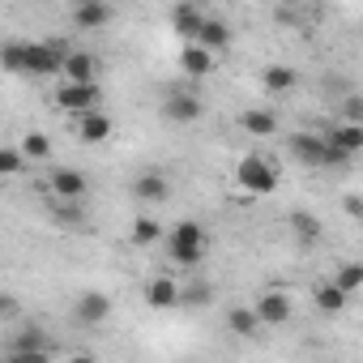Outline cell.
Listing matches in <instances>:
<instances>
[{
    "mask_svg": "<svg viewBox=\"0 0 363 363\" xmlns=\"http://www.w3.org/2000/svg\"><path fill=\"white\" fill-rule=\"evenodd\" d=\"M0 60H5V69L13 73H30V77H52L60 73V48L52 43H9L5 52H0Z\"/></svg>",
    "mask_w": 363,
    "mask_h": 363,
    "instance_id": "cell-1",
    "label": "cell"
},
{
    "mask_svg": "<svg viewBox=\"0 0 363 363\" xmlns=\"http://www.w3.org/2000/svg\"><path fill=\"white\" fill-rule=\"evenodd\" d=\"M167 252L175 265H197L201 252H206V231L201 223H175L171 235H167Z\"/></svg>",
    "mask_w": 363,
    "mask_h": 363,
    "instance_id": "cell-2",
    "label": "cell"
},
{
    "mask_svg": "<svg viewBox=\"0 0 363 363\" xmlns=\"http://www.w3.org/2000/svg\"><path fill=\"white\" fill-rule=\"evenodd\" d=\"M235 179H240L244 193H257V197H265V193L278 189V171H274V162L261 158V154H244L240 167H235Z\"/></svg>",
    "mask_w": 363,
    "mask_h": 363,
    "instance_id": "cell-3",
    "label": "cell"
},
{
    "mask_svg": "<svg viewBox=\"0 0 363 363\" xmlns=\"http://www.w3.org/2000/svg\"><path fill=\"white\" fill-rule=\"evenodd\" d=\"M56 107L82 116V111L99 107V86H94V82H65V86L56 90Z\"/></svg>",
    "mask_w": 363,
    "mask_h": 363,
    "instance_id": "cell-4",
    "label": "cell"
},
{
    "mask_svg": "<svg viewBox=\"0 0 363 363\" xmlns=\"http://www.w3.org/2000/svg\"><path fill=\"white\" fill-rule=\"evenodd\" d=\"M252 312H257L261 325H286V320H291V299H286L282 291H265Z\"/></svg>",
    "mask_w": 363,
    "mask_h": 363,
    "instance_id": "cell-5",
    "label": "cell"
},
{
    "mask_svg": "<svg viewBox=\"0 0 363 363\" xmlns=\"http://www.w3.org/2000/svg\"><path fill=\"white\" fill-rule=\"evenodd\" d=\"M77 137L90 141V145H99V141L111 137V120H107L99 107H90V111H82V120H77Z\"/></svg>",
    "mask_w": 363,
    "mask_h": 363,
    "instance_id": "cell-6",
    "label": "cell"
},
{
    "mask_svg": "<svg viewBox=\"0 0 363 363\" xmlns=\"http://www.w3.org/2000/svg\"><path fill=\"white\" fill-rule=\"evenodd\" d=\"M107 312H111V299H107L103 291H86V295L77 299V320H82V325H103Z\"/></svg>",
    "mask_w": 363,
    "mask_h": 363,
    "instance_id": "cell-7",
    "label": "cell"
},
{
    "mask_svg": "<svg viewBox=\"0 0 363 363\" xmlns=\"http://www.w3.org/2000/svg\"><path fill=\"white\" fill-rule=\"evenodd\" d=\"M86 189H90V184H86V175H82V171H69V167L52 171V193H56V197H65V201H77Z\"/></svg>",
    "mask_w": 363,
    "mask_h": 363,
    "instance_id": "cell-8",
    "label": "cell"
},
{
    "mask_svg": "<svg viewBox=\"0 0 363 363\" xmlns=\"http://www.w3.org/2000/svg\"><path fill=\"white\" fill-rule=\"evenodd\" d=\"M179 69H184L189 77H206L214 69V52H206L201 43H184V52H179Z\"/></svg>",
    "mask_w": 363,
    "mask_h": 363,
    "instance_id": "cell-9",
    "label": "cell"
},
{
    "mask_svg": "<svg viewBox=\"0 0 363 363\" xmlns=\"http://www.w3.org/2000/svg\"><path fill=\"white\" fill-rule=\"evenodd\" d=\"M162 111H167V120H175V124H193V120L201 116V103H197L193 94H167Z\"/></svg>",
    "mask_w": 363,
    "mask_h": 363,
    "instance_id": "cell-10",
    "label": "cell"
},
{
    "mask_svg": "<svg viewBox=\"0 0 363 363\" xmlns=\"http://www.w3.org/2000/svg\"><path fill=\"white\" fill-rule=\"evenodd\" d=\"M94 56L90 52H69L65 60H60V73L69 77V82H94Z\"/></svg>",
    "mask_w": 363,
    "mask_h": 363,
    "instance_id": "cell-11",
    "label": "cell"
},
{
    "mask_svg": "<svg viewBox=\"0 0 363 363\" xmlns=\"http://www.w3.org/2000/svg\"><path fill=\"white\" fill-rule=\"evenodd\" d=\"M197 43L206 48V52H227L231 48V30H227V22H201V30H197Z\"/></svg>",
    "mask_w": 363,
    "mask_h": 363,
    "instance_id": "cell-12",
    "label": "cell"
},
{
    "mask_svg": "<svg viewBox=\"0 0 363 363\" xmlns=\"http://www.w3.org/2000/svg\"><path fill=\"white\" fill-rule=\"evenodd\" d=\"M171 22H175V35H179V39L197 43V30H201V22H206V18H201L193 5H179V9L171 13Z\"/></svg>",
    "mask_w": 363,
    "mask_h": 363,
    "instance_id": "cell-13",
    "label": "cell"
},
{
    "mask_svg": "<svg viewBox=\"0 0 363 363\" xmlns=\"http://www.w3.org/2000/svg\"><path fill=\"white\" fill-rule=\"evenodd\" d=\"M261 86H265L269 94H286V90L299 86V73H295V69H282V65H269L265 77H261Z\"/></svg>",
    "mask_w": 363,
    "mask_h": 363,
    "instance_id": "cell-14",
    "label": "cell"
},
{
    "mask_svg": "<svg viewBox=\"0 0 363 363\" xmlns=\"http://www.w3.org/2000/svg\"><path fill=\"white\" fill-rule=\"evenodd\" d=\"M329 141H333L337 150H346V154L354 158V154L363 150V124H350V120H346V124H337V128L329 133Z\"/></svg>",
    "mask_w": 363,
    "mask_h": 363,
    "instance_id": "cell-15",
    "label": "cell"
},
{
    "mask_svg": "<svg viewBox=\"0 0 363 363\" xmlns=\"http://www.w3.org/2000/svg\"><path fill=\"white\" fill-rule=\"evenodd\" d=\"M175 299H179V286H175L171 278H154V282L145 286V303H150V308H171Z\"/></svg>",
    "mask_w": 363,
    "mask_h": 363,
    "instance_id": "cell-16",
    "label": "cell"
},
{
    "mask_svg": "<svg viewBox=\"0 0 363 363\" xmlns=\"http://www.w3.org/2000/svg\"><path fill=\"white\" fill-rule=\"evenodd\" d=\"M133 193H137L141 201H162V197H167V179H162L158 171H145L137 184H133Z\"/></svg>",
    "mask_w": 363,
    "mask_h": 363,
    "instance_id": "cell-17",
    "label": "cell"
},
{
    "mask_svg": "<svg viewBox=\"0 0 363 363\" xmlns=\"http://www.w3.org/2000/svg\"><path fill=\"white\" fill-rule=\"evenodd\" d=\"M346 299H350V295L337 291V282H320V286H316V308H320V312H342Z\"/></svg>",
    "mask_w": 363,
    "mask_h": 363,
    "instance_id": "cell-18",
    "label": "cell"
},
{
    "mask_svg": "<svg viewBox=\"0 0 363 363\" xmlns=\"http://www.w3.org/2000/svg\"><path fill=\"white\" fill-rule=\"evenodd\" d=\"M73 22L77 26H103L107 22V5H103V0H82V5H77V13H73Z\"/></svg>",
    "mask_w": 363,
    "mask_h": 363,
    "instance_id": "cell-19",
    "label": "cell"
},
{
    "mask_svg": "<svg viewBox=\"0 0 363 363\" xmlns=\"http://www.w3.org/2000/svg\"><path fill=\"white\" fill-rule=\"evenodd\" d=\"M240 124H244V133H252V137H269V133L278 128L269 111H244V116H240Z\"/></svg>",
    "mask_w": 363,
    "mask_h": 363,
    "instance_id": "cell-20",
    "label": "cell"
},
{
    "mask_svg": "<svg viewBox=\"0 0 363 363\" xmlns=\"http://www.w3.org/2000/svg\"><path fill=\"white\" fill-rule=\"evenodd\" d=\"M227 325H231L235 333H244V337H252V333L261 329V320H257V312H252V308H231Z\"/></svg>",
    "mask_w": 363,
    "mask_h": 363,
    "instance_id": "cell-21",
    "label": "cell"
},
{
    "mask_svg": "<svg viewBox=\"0 0 363 363\" xmlns=\"http://www.w3.org/2000/svg\"><path fill=\"white\" fill-rule=\"evenodd\" d=\"M133 240H137V244H158V240H162L158 218H137V223H133Z\"/></svg>",
    "mask_w": 363,
    "mask_h": 363,
    "instance_id": "cell-22",
    "label": "cell"
},
{
    "mask_svg": "<svg viewBox=\"0 0 363 363\" xmlns=\"http://www.w3.org/2000/svg\"><path fill=\"white\" fill-rule=\"evenodd\" d=\"M359 286H363V265H354V261H350V265H342V269H337V291L354 295Z\"/></svg>",
    "mask_w": 363,
    "mask_h": 363,
    "instance_id": "cell-23",
    "label": "cell"
},
{
    "mask_svg": "<svg viewBox=\"0 0 363 363\" xmlns=\"http://www.w3.org/2000/svg\"><path fill=\"white\" fill-rule=\"evenodd\" d=\"M291 227H295L303 240H316V235H320V223H316L312 214H303V210H295V214H291Z\"/></svg>",
    "mask_w": 363,
    "mask_h": 363,
    "instance_id": "cell-24",
    "label": "cell"
},
{
    "mask_svg": "<svg viewBox=\"0 0 363 363\" xmlns=\"http://www.w3.org/2000/svg\"><path fill=\"white\" fill-rule=\"evenodd\" d=\"M48 150H52V145H48L43 133H26V141H22V154H26V158H48Z\"/></svg>",
    "mask_w": 363,
    "mask_h": 363,
    "instance_id": "cell-25",
    "label": "cell"
},
{
    "mask_svg": "<svg viewBox=\"0 0 363 363\" xmlns=\"http://www.w3.org/2000/svg\"><path fill=\"white\" fill-rule=\"evenodd\" d=\"M22 162H26V154H22V150H0V175H18V171H22Z\"/></svg>",
    "mask_w": 363,
    "mask_h": 363,
    "instance_id": "cell-26",
    "label": "cell"
},
{
    "mask_svg": "<svg viewBox=\"0 0 363 363\" xmlns=\"http://www.w3.org/2000/svg\"><path fill=\"white\" fill-rule=\"evenodd\" d=\"M346 120H350V124H359V120H363V99H359V94H350V99H346Z\"/></svg>",
    "mask_w": 363,
    "mask_h": 363,
    "instance_id": "cell-27",
    "label": "cell"
},
{
    "mask_svg": "<svg viewBox=\"0 0 363 363\" xmlns=\"http://www.w3.org/2000/svg\"><path fill=\"white\" fill-rule=\"evenodd\" d=\"M189 303H210V286H189V291H179Z\"/></svg>",
    "mask_w": 363,
    "mask_h": 363,
    "instance_id": "cell-28",
    "label": "cell"
},
{
    "mask_svg": "<svg viewBox=\"0 0 363 363\" xmlns=\"http://www.w3.org/2000/svg\"><path fill=\"white\" fill-rule=\"evenodd\" d=\"M346 214H350V218H363V201H359V197H354V193H350V197H346Z\"/></svg>",
    "mask_w": 363,
    "mask_h": 363,
    "instance_id": "cell-29",
    "label": "cell"
},
{
    "mask_svg": "<svg viewBox=\"0 0 363 363\" xmlns=\"http://www.w3.org/2000/svg\"><path fill=\"white\" fill-rule=\"evenodd\" d=\"M9 308H13V303H9V295H5V291H0V312H9Z\"/></svg>",
    "mask_w": 363,
    "mask_h": 363,
    "instance_id": "cell-30",
    "label": "cell"
}]
</instances>
